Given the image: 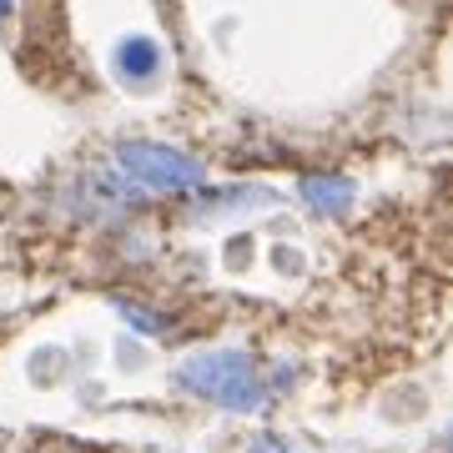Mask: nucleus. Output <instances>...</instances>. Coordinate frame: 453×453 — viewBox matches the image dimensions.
Here are the masks:
<instances>
[{"mask_svg":"<svg viewBox=\"0 0 453 453\" xmlns=\"http://www.w3.org/2000/svg\"><path fill=\"white\" fill-rule=\"evenodd\" d=\"M177 383L196 398H211L222 408H237V413H252L267 403V383L247 353H196L177 368Z\"/></svg>","mask_w":453,"mask_h":453,"instance_id":"nucleus-1","label":"nucleus"},{"mask_svg":"<svg viewBox=\"0 0 453 453\" xmlns=\"http://www.w3.org/2000/svg\"><path fill=\"white\" fill-rule=\"evenodd\" d=\"M116 162L136 187L146 192H192L202 181V162L187 157V151H172V146H157V142H131L116 151Z\"/></svg>","mask_w":453,"mask_h":453,"instance_id":"nucleus-2","label":"nucleus"},{"mask_svg":"<svg viewBox=\"0 0 453 453\" xmlns=\"http://www.w3.org/2000/svg\"><path fill=\"white\" fill-rule=\"evenodd\" d=\"M116 65L127 71L131 81H151V76L162 71V46L146 41V35H131V41H121V50H116Z\"/></svg>","mask_w":453,"mask_h":453,"instance_id":"nucleus-3","label":"nucleus"},{"mask_svg":"<svg viewBox=\"0 0 453 453\" xmlns=\"http://www.w3.org/2000/svg\"><path fill=\"white\" fill-rule=\"evenodd\" d=\"M303 192H308V202L318 211H342L348 207V181H303Z\"/></svg>","mask_w":453,"mask_h":453,"instance_id":"nucleus-4","label":"nucleus"},{"mask_svg":"<svg viewBox=\"0 0 453 453\" xmlns=\"http://www.w3.org/2000/svg\"><path fill=\"white\" fill-rule=\"evenodd\" d=\"M247 453H297V449H292L288 438H273V434H267V438H257Z\"/></svg>","mask_w":453,"mask_h":453,"instance_id":"nucleus-5","label":"nucleus"}]
</instances>
